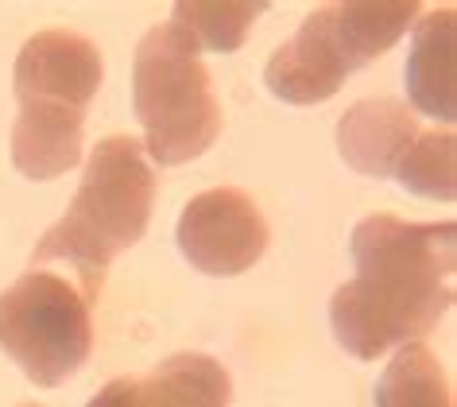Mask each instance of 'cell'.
Segmentation results:
<instances>
[{
	"instance_id": "6da1fadb",
	"label": "cell",
	"mask_w": 457,
	"mask_h": 407,
	"mask_svg": "<svg viewBox=\"0 0 457 407\" xmlns=\"http://www.w3.org/2000/svg\"><path fill=\"white\" fill-rule=\"evenodd\" d=\"M155 206V171L136 136H105L89 152L71 210L39 237L31 268L71 260L82 276V299L94 307L105 271L147 233Z\"/></svg>"
},
{
	"instance_id": "7a4b0ae2",
	"label": "cell",
	"mask_w": 457,
	"mask_h": 407,
	"mask_svg": "<svg viewBox=\"0 0 457 407\" xmlns=\"http://www.w3.org/2000/svg\"><path fill=\"white\" fill-rule=\"evenodd\" d=\"M132 109L144 129V155L159 167L198 160L221 136L225 117L202 51L170 20L152 28L136 47Z\"/></svg>"
},
{
	"instance_id": "3957f363",
	"label": "cell",
	"mask_w": 457,
	"mask_h": 407,
	"mask_svg": "<svg viewBox=\"0 0 457 407\" xmlns=\"http://www.w3.org/2000/svg\"><path fill=\"white\" fill-rule=\"evenodd\" d=\"M453 307V276L395 264H364L329 299L337 345L357 361L422 342Z\"/></svg>"
},
{
	"instance_id": "277c9868",
	"label": "cell",
	"mask_w": 457,
	"mask_h": 407,
	"mask_svg": "<svg viewBox=\"0 0 457 407\" xmlns=\"http://www.w3.org/2000/svg\"><path fill=\"white\" fill-rule=\"evenodd\" d=\"M0 349L39 388L71 380L94 353L89 303L62 276L24 271L0 291Z\"/></svg>"
},
{
	"instance_id": "5b68a950",
	"label": "cell",
	"mask_w": 457,
	"mask_h": 407,
	"mask_svg": "<svg viewBox=\"0 0 457 407\" xmlns=\"http://www.w3.org/2000/svg\"><path fill=\"white\" fill-rule=\"evenodd\" d=\"M175 241L190 268L205 276H241L264 256L271 233L253 195L237 187H213L182 206Z\"/></svg>"
},
{
	"instance_id": "8992f818",
	"label": "cell",
	"mask_w": 457,
	"mask_h": 407,
	"mask_svg": "<svg viewBox=\"0 0 457 407\" xmlns=\"http://www.w3.org/2000/svg\"><path fill=\"white\" fill-rule=\"evenodd\" d=\"M353 71H361V62L353 59L349 43L341 36L334 4H322L268 59L264 86L271 97L287 101V105H318V101L334 97Z\"/></svg>"
},
{
	"instance_id": "52a82bcc",
	"label": "cell",
	"mask_w": 457,
	"mask_h": 407,
	"mask_svg": "<svg viewBox=\"0 0 457 407\" xmlns=\"http://www.w3.org/2000/svg\"><path fill=\"white\" fill-rule=\"evenodd\" d=\"M105 62L94 39L78 31H36L16 54L12 89L16 101H66L86 109L97 97Z\"/></svg>"
},
{
	"instance_id": "ba28073f",
	"label": "cell",
	"mask_w": 457,
	"mask_h": 407,
	"mask_svg": "<svg viewBox=\"0 0 457 407\" xmlns=\"http://www.w3.org/2000/svg\"><path fill=\"white\" fill-rule=\"evenodd\" d=\"M233 380L217 357L175 353L147 377H117L101 388L89 407H228Z\"/></svg>"
},
{
	"instance_id": "9c48e42d",
	"label": "cell",
	"mask_w": 457,
	"mask_h": 407,
	"mask_svg": "<svg viewBox=\"0 0 457 407\" xmlns=\"http://www.w3.org/2000/svg\"><path fill=\"white\" fill-rule=\"evenodd\" d=\"M411 109L453 129L457 120V8L442 4L419 16L411 28V51L403 66Z\"/></svg>"
},
{
	"instance_id": "30bf717a",
	"label": "cell",
	"mask_w": 457,
	"mask_h": 407,
	"mask_svg": "<svg viewBox=\"0 0 457 407\" xmlns=\"http://www.w3.org/2000/svg\"><path fill=\"white\" fill-rule=\"evenodd\" d=\"M419 117L399 97H364L341 112L337 152L357 175L392 179L407 148L419 140Z\"/></svg>"
},
{
	"instance_id": "8fae6325",
	"label": "cell",
	"mask_w": 457,
	"mask_h": 407,
	"mask_svg": "<svg viewBox=\"0 0 457 407\" xmlns=\"http://www.w3.org/2000/svg\"><path fill=\"white\" fill-rule=\"evenodd\" d=\"M86 109L66 101H20L12 124V163L24 179L47 183L82 163Z\"/></svg>"
},
{
	"instance_id": "7c38bea8",
	"label": "cell",
	"mask_w": 457,
	"mask_h": 407,
	"mask_svg": "<svg viewBox=\"0 0 457 407\" xmlns=\"http://www.w3.org/2000/svg\"><path fill=\"white\" fill-rule=\"evenodd\" d=\"M372 407H457L445 365L422 342L395 349L384 377L376 380Z\"/></svg>"
},
{
	"instance_id": "4fadbf2b",
	"label": "cell",
	"mask_w": 457,
	"mask_h": 407,
	"mask_svg": "<svg viewBox=\"0 0 457 407\" xmlns=\"http://www.w3.org/2000/svg\"><path fill=\"white\" fill-rule=\"evenodd\" d=\"M334 12H337V28L349 43L353 59L361 66H369L372 59L392 51L419 24L422 4L419 0H376V4H369V0L364 4L361 0H337Z\"/></svg>"
},
{
	"instance_id": "5bb4252c",
	"label": "cell",
	"mask_w": 457,
	"mask_h": 407,
	"mask_svg": "<svg viewBox=\"0 0 457 407\" xmlns=\"http://www.w3.org/2000/svg\"><path fill=\"white\" fill-rule=\"evenodd\" d=\"M264 12V0H221V4L217 0H182V4L170 8V24L187 31L198 43V51L233 54L241 51V43Z\"/></svg>"
},
{
	"instance_id": "9a60e30c",
	"label": "cell",
	"mask_w": 457,
	"mask_h": 407,
	"mask_svg": "<svg viewBox=\"0 0 457 407\" xmlns=\"http://www.w3.org/2000/svg\"><path fill=\"white\" fill-rule=\"evenodd\" d=\"M395 183L419 198L453 202L457 198V140L453 129H427L407 148L395 167Z\"/></svg>"
},
{
	"instance_id": "2e32d148",
	"label": "cell",
	"mask_w": 457,
	"mask_h": 407,
	"mask_svg": "<svg viewBox=\"0 0 457 407\" xmlns=\"http://www.w3.org/2000/svg\"><path fill=\"white\" fill-rule=\"evenodd\" d=\"M20 407H43V403H20Z\"/></svg>"
}]
</instances>
